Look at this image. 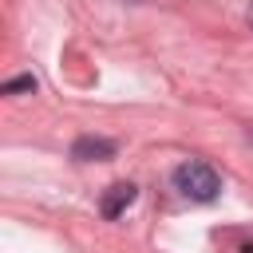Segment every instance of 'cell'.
Wrapping results in <instances>:
<instances>
[{
  "label": "cell",
  "mask_w": 253,
  "mask_h": 253,
  "mask_svg": "<svg viewBox=\"0 0 253 253\" xmlns=\"http://www.w3.org/2000/svg\"><path fill=\"white\" fill-rule=\"evenodd\" d=\"M174 190H178L182 198H190V202H213V198L221 194V178H217V170H213L210 162L186 158V162L174 170Z\"/></svg>",
  "instance_id": "obj_1"
},
{
  "label": "cell",
  "mask_w": 253,
  "mask_h": 253,
  "mask_svg": "<svg viewBox=\"0 0 253 253\" xmlns=\"http://www.w3.org/2000/svg\"><path fill=\"white\" fill-rule=\"evenodd\" d=\"M115 142L111 138H95V134H83V138H75L71 142V158L75 162H107V158H115Z\"/></svg>",
  "instance_id": "obj_2"
},
{
  "label": "cell",
  "mask_w": 253,
  "mask_h": 253,
  "mask_svg": "<svg viewBox=\"0 0 253 253\" xmlns=\"http://www.w3.org/2000/svg\"><path fill=\"white\" fill-rule=\"evenodd\" d=\"M138 198V190H134V182H115V186H107V194H103V202H99V210H103V217H119L130 202Z\"/></svg>",
  "instance_id": "obj_3"
},
{
  "label": "cell",
  "mask_w": 253,
  "mask_h": 253,
  "mask_svg": "<svg viewBox=\"0 0 253 253\" xmlns=\"http://www.w3.org/2000/svg\"><path fill=\"white\" fill-rule=\"evenodd\" d=\"M20 91H36V79L32 75H20V79H8L4 83V95H20Z\"/></svg>",
  "instance_id": "obj_4"
},
{
  "label": "cell",
  "mask_w": 253,
  "mask_h": 253,
  "mask_svg": "<svg viewBox=\"0 0 253 253\" xmlns=\"http://www.w3.org/2000/svg\"><path fill=\"white\" fill-rule=\"evenodd\" d=\"M249 24H253V0H249Z\"/></svg>",
  "instance_id": "obj_5"
},
{
  "label": "cell",
  "mask_w": 253,
  "mask_h": 253,
  "mask_svg": "<svg viewBox=\"0 0 253 253\" xmlns=\"http://www.w3.org/2000/svg\"><path fill=\"white\" fill-rule=\"evenodd\" d=\"M241 253H253V245H245V249H241Z\"/></svg>",
  "instance_id": "obj_6"
},
{
  "label": "cell",
  "mask_w": 253,
  "mask_h": 253,
  "mask_svg": "<svg viewBox=\"0 0 253 253\" xmlns=\"http://www.w3.org/2000/svg\"><path fill=\"white\" fill-rule=\"evenodd\" d=\"M134 4H142V0H134Z\"/></svg>",
  "instance_id": "obj_7"
}]
</instances>
